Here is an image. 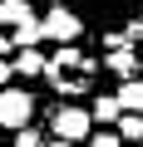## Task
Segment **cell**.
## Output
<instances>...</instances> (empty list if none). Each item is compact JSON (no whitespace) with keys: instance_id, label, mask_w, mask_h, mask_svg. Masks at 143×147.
<instances>
[{"instance_id":"1","label":"cell","mask_w":143,"mask_h":147,"mask_svg":"<svg viewBox=\"0 0 143 147\" xmlns=\"http://www.w3.org/2000/svg\"><path fill=\"white\" fill-rule=\"evenodd\" d=\"M94 59L89 54H79V49H59L54 59H44V79L59 88V93H84V88H94Z\"/></svg>"},{"instance_id":"2","label":"cell","mask_w":143,"mask_h":147,"mask_svg":"<svg viewBox=\"0 0 143 147\" xmlns=\"http://www.w3.org/2000/svg\"><path fill=\"white\" fill-rule=\"evenodd\" d=\"M30 118H35V98L25 93V88H0V127H30Z\"/></svg>"},{"instance_id":"3","label":"cell","mask_w":143,"mask_h":147,"mask_svg":"<svg viewBox=\"0 0 143 147\" xmlns=\"http://www.w3.org/2000/svg\"><path fill=\"white\" fill-rule=\"evenodd\" d=\"M54 142H79L94 123H89V108H54Z\"/></svg>"},{"instance_id":"4","label":"cell","mask_w":143,"mask_h":147,"mask_svg":"<svg viewBox=\"0 0 143 147\" xmlns=\"http://www.w3.org/2000/svg\"><path fill=\"white\" fill-rule=\"evenodd\" d=\"M40 30H44V39H59V44H69V39H79V15L74 10H64V5H54L44 20H40Z\"/></svg>"},{"instance_id":"5","label":"cell","mask_w":143,"mask_h":147,"mask_svg":"<svg viewBox=\"0 0 143 147\" xmlns=\"http://www.w3.org/2000/svg\"><path fill=\"white\" fill-rule=\"evenodd\" d=\"M10 30H15V39H10V44H20V49H35V44L44 39V30H40V15H25V20H15Z\"/></svg>"},{"instance_id":"6","label":"cell","mask_w":143,"mask_h":147,"mask_svg":"<svg viewBox=\"0 0 143 147\" xmlns=\"http://www.w3.org/2000/svg\"><path fill=\"white\" fill-rule=\"evenodd\" d=\"M109 69L118 74V79H133V69H138V54L123 44V39H114V54H109Z\"/></svg>"},{"instance_id":"7","label":"cell","mask_w":143,"mask_h":147,"mask_svg":"<svg viewBox=\"0 0 143 147\" xmlns=\"http://www.w3.org/2000/svg\"><path fill=\"white\" fill-rule=\"evenodd\" d=\"M114 98H118V108H123V113H143V79H123Z\"/></svg>"},{"instance_id":"8","label":"cell","mask_w":143,"mask_h":147,"mask_svg":"<svg viewBox=\"0 0 143 147\" xmlns=\"http://www.w3.org/2000/svg\"><path fill=\"white\" fill-rule=\"evenodd\" d=\"M118 142H133V147H143V113H118Z\"/></svg>"},{"instance_id":"9","label":"cell","mask_w":143,"mask_h":147,"mask_svg":"<svg viewBox=\"0 0 143 147\" xmlns=\"http://www.w3.org/2000/svg\"><path fill=\"white\" fill-rule=\"evenodd\" d=\"M118 113H123V108H118V98L109 93V98H94V108H89V123H104V127H114V123H118Z\"/></svg>"},{"instance_id":"10","label":"cell","mask_w":143,"mask_h":147,"mask_svg":"<svg viewBox=\"0 0 143 147\" xmlns=\"http://www.w3.org/2000/svg\"><path fill=\"white\" fill-rule=\"evenodd\" d=\"M10 74H25V79L44 74V54H40V49H20V59L10 64Z\"/></svg>"},{"instance_id":"11","label":"cell","mask_w":143,"mask_h":147,"mask_svg":"<svg viewBox=\"0 0 143 147\" xmlns=\"http://www.w3.org/2000/svg\"><path fill=\"white\" fill-rule=\"evenodd\" d=\"M25 15H30L25 0H0V25H15V20H25Z\"/></svg>"},{"instance_id":"12","label":"cell","mask_w":143,"mask_h":147,"mask_svg":"<svg viewBox=\"0 0 143 147\" xmlns=\"http://www.w3.org/2000/svg\"><path fill=\"white\" fill-rule=\"evenodd\" d=\"M15 147H44V132L40 127H15Z\"/></svg>"},{"instance_id":"13","label":"cell","mask_w":143,"mask_h":147,"mask_svg":"<svg viewBox=\"0 0 143 147\" xmlns=\"http://www.w3.org/2000/svg\"><path fill=\"white\" fill-rule=\"evenodd\" d=\"M89 147H123V142H118V132H94Z\"/></svg>"},{"instance_id":"14","label":"cell","mask_w":143,"mask_h":147,"mask_svg":"<svg viewBox=\"0 0 143 147\" xmlns=\"http://www.w3.org/2000/svg\"><path fill=\"white\" fill-rule=\"evenodd\" d=\"M15 74H10V59H0V84H10Z\"/></svg>"},{"instance_id":"15","label":"cell","mask_w":143,"mask_h":147,"mask_svg":"<svg viewBox=\"0 0 143 147\" xmlns=\"http://www.w3.org/2000/svg\"><path fill=\"white\" fill-rule=\"evenodd\" d=\"M128 34H133V39H143V20H133V25H128Z\"/></svg>"},{"instance_id":"16","label":"cell","mask_w":143,"mask_h":147,"mask_svg":"<svg viewBox=\"0 0 143 147\" xmlns=\"http://www.w3.org/2000/svg\"><path fill=\"white\" fill-rule=\"evenodd\" d=\"M10 49H15V44H10V39H5V34H0V59H5V54H10Z\"/></svg>"},{"instance_id":"17","label":"cell","mask_w":143,"mask_h":147,"mask_svg":"<svg viewBox=\"0 0 143 147\" xmlns=\"http://www.w3.org/2000/svg\"><path fill=\"white\" fill-rule=\"evenodd\" d=\"M44 147H74V142H44Z\"/></svg>"}]
</instances>
